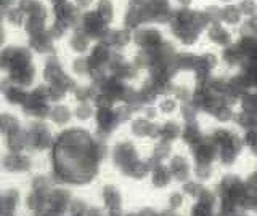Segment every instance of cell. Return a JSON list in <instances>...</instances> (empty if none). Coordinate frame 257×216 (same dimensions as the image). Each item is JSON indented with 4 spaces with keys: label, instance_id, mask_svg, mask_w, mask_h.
Here are the masks:
<instances>
[{
    "label": "cell",
    "instance_id": "cell-1",
    "mask_svg": "<svg viewBox=\"0 0 257 216\" xmlns=\"http://www.w3.org/2000/svg\"><path fill=\"white\" fill-rule=\"evenodd\" d=\"M206 37L211 44H214L215 46L222 48L223 50H227L228 46L235 45L236 38H235V32H233V29L223 26L222 22H215V24H211L207 29H206Z\"/></svg>",
    "mask_w": 257,
    "mask_h": 216
},
{
    "label": "cell",
    "instance_id": "cell-2",
    "mask_svg": "<svg viewBox=\"0 0 257 216\" xmlns=\"http://www.w3.org/2000/svg\"><path fill=\"white\" fill-rule=\"evenodd\" d=\"M112 160H114V165L117 168H120L122 172H125L127 168L134 165L135 162H139V158H137V150L131 142H120L114 149Z\"/></svg>",
    "mask_w": 257,
    "mask_h": 216
},
{
    "label": "cell",
    "instance_id": "cell-3",
    "mask_svg": "<svg viewBox=\"0 0 257 216\" xmlns=\"http://www.w3.org/2000/svg\"><path fill=\"white\" fill-rule=\"evenodd\" d=\"M134 40L142 50H150V48H156L163 44V34L155 28L137 29L134 34Z\"/></svg>",
    "mask_w": 257,
    "mask_h": 216
},
{
    "label": "cell",
    "instance_id": "cell-4",
    "mask_svg": "<svg viewBox=\"0 0 257 216\" xmlns=\"http://www.w3.org/2000/svg\"><path fill=\"white\" fill-rule=\"evenodd\" d=\"M244 21V16L241 14L238 4H227L220 6V22L230 29H236Z\"/></svg>",
    "mask_w": 257,
    "mask_h": 216
},
{
    "label": "cell",
    "instance_id": "cell-5",
    "mask_svg": "<svg viewBox=\"0 0 257 216\" xmlns=\"http://www.w3.org/2000/svg\"><path fill=\"white\" fill-rule=\"evenodd\" d=\"M169 172H171V174L174 176V178H177L182 182H188L191 178V166L187 162V158L180 157V156H177L171 160Z\"/></svg>",
    "mask_w": 257,
    "mask_h": 216
},
{
    "label": "cell",
    "instance_id": "cell-6",
    "mask_svg": "<svg viewBox=\"0 0 257 216\" xmlns=\"http://www.w3.org/2000/svg\"><path fill=\"white\" fill-rule=\"evenodd\" d=\"M29 158L24 157L21 154H12L7 156L4 160V165H5V170L8 172H26L29 170Z\"/></svg>",
    "mask_w": 257,
    "mask_h": 216
},
{
    "label": "cell",
    "instance_id": "cell-7",
    "mask_svg": "<svg viewBox=\"0 0 257 216\" xmlns=\"http://www.w3.org/2000/svg\"><path fill=\"white\" fill-rule=\"evenodd\" d=\"M29 45L39 53H48L53 50V38L48 32H44V34L39 36H31Z\"/></svg>",
    "mask_w": 257,
    "mask_h": 216
},
{
    "label": "cell",
    "instance_id": "cell-8",
    "mask_svg": "<svg viewBox=\"0 0 257 216\" xmlns=\"http://www.w3.org/2000/svg\"><path fill=\"white\" fill-rule=\"evenodd\" d=\"M103 200L104 205L109 212H119L120 208V194L117 188L114 186H106L103 189Z\"/></svg>",
    "mask_w": 257,
    "mask_h": 216
},
{
    "label": "cell",
    "instance_id": "cell-9",
    "mask_svg": "<svg viewBox=\"0 0 257 216\" xmlns=\"http://www.w3.org/2000/svg\"><path fill=\"white\" fill-rule=\"evenodd\" d=\"M63 74V69H61V64L60 61L55 58V56H52V58L47 60V64H45V69H44V76L45 78L48 80L50 84L56 82Z\"/></svg>",
    "mask_w": 257,
    "mask_h": 216
},
{
    "label": "cell",
    "instance_id": "cell-10",
    "mask_svg": "<svg viewBox=\"0 0 257 216\" xmlns=\"http://www.w3.org/2000/svg\"><path fill=\"white\" fill-rule=\"evenodd\" d=\"M238 37H254L257 38V13L244 18V21L241 22V26L236 30Z\"/></svg>",
    "mask_w": 257,
    "mask_h": 216
},
{
    "label": "cell",
    "instance_id": "cell-11",
    "mask_svg": "<svg viewBox=\"0 0 257 216\" xmlns=\"http://www.w3.org/2000/svg\"><path fill=\"white\" fill-rule=\"evenodd\" d=\"M241 142H243V149L257 157V130H246L241 133Z\"/></svg>",
    "mask_w": 257,
    "mask_h": 216
},
{
    "label": "cell",
    "instance_id": "cell-12",
    "mask_svg": "<svg viewBox=\"0 0 257 216\" xmlns=\"http://www.w3.org/2000/svg\"><path fill=\"white\" fill-rule=\"evenodd\" d=\"M88 38L87 37V34L85 32H82V30H76L74 34H72V37H71V48L74 50L76 53H84L87 48H88Z\"/></svg>",
    "mask_w": 257,
    "mask_h": 216
},
{
    "label": "cell",
    "instance_id": "cell-13",
    "mask_svg": "<svg viewBox=\"0 0 257 216\" xmlns=\"http://www.w3.org/2000/svg\"><path fill=\"white\" fill-rule=\"evenodd\" d=\"M182 128L179 126V124L175 122H167L161 126V140H164L167 142L174 141L175 138H179V134H182Z\"/></svg>",
    "mask_w": 257,
    "mask_h": 216
},
{
    "label": "cell",
    "instance_id": "cell-14",
    "mask_svg": "<svg viewBox=\"0 0 257 216\" xmlns=\"http://www.w3.org/2000/svg\"><path fill=\"white\" fill-rule=\"evenodd\" d=\"M171 172L167 170V168H164L163 165L161 166H158V168H155L153 170V184H155L156 188H164V186H167L169 182H171Z\"/></svg>",
    "mask_w": 257,
    "mask_h": 216
},
{
    "label": "cell",
    "instance_id": "cell-15",
    "mask_svg": "<svg viewBox=\"0 0 257 216\" xmlns=\"http://www.w3.org/2000/svg\"><path fill=\"white\" fill-rule=\"evenodd\" d=\"M24 28L29 32V36H39L47 32L45 29V21L40 18H34V16H28L26 22H24Z\"/></svg>",
    "mask_w": 257,
    "mask_h": 216
},
{
    "label": "cell",
    "instance_id": "cell-16",
    "mask_svg": "<svg viewBox=\"0 0 257 216\" xmlns=\"http://www.w3.org/2000/svg\"><path fill=\"white\" fill-rule=\"evenodd\" d=\"M16 202H18V190L16 189H10L8 192H5L4 197H2V210L4 214L7 213H13Z\"/></svg>",
    "mask_w": 257,
    "mask_h": 216
},
{
    "label": "cell",
    "instance_id": "cell-17",
    "mask_svg": "<svg viewBox=\"0 0 257 216\" xmlns=\"http://www.w3.org/2000/svg\"><path fill=\"white\" fill-rule=\"evenodd\" d=\"M193 174H195V178L198 182H206L212 178L214 174V166L212 165H195L193 166Z\"/></svg>",
    "mask_w": 257,
    "mask_h": 216
},
{
    "label": "cell",
    "instance_id": "cell-18",
    "mask_svg": "<svg viewBox=\"0 0 257 216\" xmlns=\"http://www.w3.org/2000/svg\"><path fill=\"white\" fill-rule=\"evenodd\" d=\"M50 118L53 120L55 124L58 125H64L69 122L71 114H69V109L64 108V106H55L50 112Z\"/></svg>",
    "mask_w": 257,
    "mask_h": 216
},
{
    "label": "cell",
    "instance_id": "cell-19",
    "mask_svg": "<svg viewBox=\"0 0 257 216\" xmlns=\"http://www.w3.org/2000/svg\"><path fill=\"white\" fill-rule=\"evenodd\" d=\"M96 14L100 16V20L106 24H108L112 21V16H114V10H112V4H109V2H100L98 4V6H96Z\"/></svg>",
    "mask_w": 257,
    "mask_h": 216
},
{
    "label": "cell",
    "instance_id": "cell-20",
    "mask_svg": "<svg viewBox=\"0 0 257 216\" xmlns=\"http://www.w3.org/2000/svg\"><path fill=\"white\" fill-rule=\"evenodd\" d=\"M21 130L20 128V124L18 120H16L15 117H10L8 114H4L2 116V132L8 136H12L15 133H18Z\"/></svg>",
    "mask_w": 257,
    "mask_h": 216
},
{
    "label": "cell",
    "instance_id": "cell-21",
    "mask_svg": "<svg viewBox=\"0 0 257 216\" xmlns=\"http://www.w3.org/2000/svg\"><path fill=\"white\" fill-rule=\"evenodd\" d=\"M204 189H206V188H204L201 182H198V181L190 180L188 182H183V190H185V194H188L190 197L196 198V200L201 197V194H203V190H204Z\"/></svg>",
    "mask_w": 257,
    "mask_h": 216
},
{
    "label": "cell",
    "instance_id": "cell-22",
    "mask_svg": "<svg viewBox=\"0 0 257 216\" xmlns=\"http://www.w3.org/2000/svg\"><path fill=\"white\" fill-rule=\"evenodd\" d=\"M69 22L68 21H60V20H55V22L52 24L50 30H48V34L52 36V38H60L63 37L66 32L69 30Z\"/></svg>",
    "mask_w": 257,
    "mask_h": 216
},
{
    "label": "cell",
    "instance_id": "cell-23",
    "mask_svg": "<svg viewBox=\"0 0 257 216\" xmlns=\"http://www.w3.org/2000/svg\"><path fill=\"white\" fill-rule=\"evenodd\" d=\"M151 128H153V124H150L147 118H139L132 124V132L137 136H150Z\"/></svg>",
    "mask_w": 257,
    "mask_h": 216
},
{
    "label": "cell",
    "instance_id": "cell-24",
    "mask_svg": "<svg viewBox=\"0 0 257 216\" xmlns=\"http://www.w3.org/2000/svg\"><path fill=\"white\" fill-rule=\"evenodd\" d=\"M5 18L8 20V22L15 24V26H21V24L26 22L28 16L24 14L20 8H12V10H8V13L5 14Z\"/></svg>",
    "mask_w": 257,
    "mask_h": 216
},
{
    "label": "cell",
    "instance_id": "cell-25",
    "mask_svg": "<svg viewBox=\"0 0 257 216\" xmlns=\"http://www.w3.org/2000/svg\"><path fill=\"white\" fill-rule=\"evenodd\" d=\"M76 96L80 102H87L90 100L96 98V93H95V88L93 86H79L76 90Z\"/></svg>",
    "mask_w": 257,
    "mask_h": 216
},
{
    "label": "cell",
    "instance_id": "cell-26",
    "mask_svg": "<svg viewBox=\"0 0 257 216\" xmlns=\"http://www.w3.org/2000/svg\"><path fill=\"white\" fill-rule=\"evenodd\" d=\"M238 8L241 14L244 16V18H249V16H252L257 13V4L255 2H251V0H244V2H238Z\"/></svg>",
    "mask_w": 257,
    "mask_h": 216
},
{
    "label": "cell",
    "instance_id": "cell-27",
    "mask_svg": "<svg viewBox=\"0 0 257 216\" xmlns=\"http://www.w3.org/2000/svg\"><path fill=\"white\" fill-rule=\"evenodd\" d=\"M76 116L79 117V118H82V120H85V118H88L92 116V108H90V104L88 102H80L79 106L76 108Z\"/></svg>",
    "mask_w": 257,
    "mask_h": 216
},
{
    "label": "cell",
    "instance_id": "cell-28",
    "mask_svg": "<svg viewBox=\"0 0 257 216\" xmlns=\"http://www.w3.org/2000/svg\"><path fill=\"white\" fill-rule=\"evenodd\" d=\"M69 208H71V213L72 214H84L87 212V205L84 200H72V202L69 204Z\"/></svg>",
    "mask_w": 257,
    "mask_h": 216
},
{
    "label": "cell",
    "instance_id": "cell-29",
    "mask_svg": "<svg viewBox=\"0 0 257 216\" xmlns=\"http://www.w3.org/2000/svg\"><path fill=\"white\" fill-rule=\"evenodd\" d=\"M72 69H74V72H77V74H85V72H88L87 60H76L74 64H72Z\"/></svg>",
    "mask_w": 257,
    "mask_h": 216
},
{
    "label": "cell",
    "instance_id": "cell-30",
    "mask_svg": "<svg viewBox=\"0 0 257 216\" xmlns=\"http://www.w3.org/2000/svg\"><path fill=\"white\" fill-rule=\"evenodd\" d=\"M169 204H171L172 210L182 206V204H183V196L180 194V192H175V194H172L171 197H169Z\"/></svg>",
    "mask_w": 257,
    "mask_h": 216
},
{
    "label": "cell",
    "instance_id": "cell-31",
    "mask_svg": "<svg viewBox=\"0 0 257 216\" xmlns=\"http://www.w3.org/2000/svg\"><path fill=\"white\" fill-rule=\"evenodd\" d=\"M175 101L174 100H171V98H167V100H164L163 102H161V110H164V112H172L174 109H175Z\"/></svg>",
    "mask_w": 257,
    "mask_h": 216
},
{
    "label": "cell",
    "instance_id": "cell-32",
    "mask_svg": "<svg viewBox=\"0 0 257 216\" xmlns=\"http://www.w3.org/2000/svg\"><path fill=\"white\" fill-rule=\"evenodd\" d=\"M84 216H103V214H101V212L98 210V208H90V210L87 208V212L84 213Z\"/></svg>",
    "mask_w": 257,
    "mask_h": 216
},
{
    "label": "cell",
    "instance_id": "cell-33",
    "mask_svg": "<svg viewBox=\"0 0 257 216\" xmlns=\"http://www.w3.org/2000/svg\"><path fill=\"white\" fill-rule=\"evenodd\" d=\"M145 114H147V120L148 118H155L156 117V109L155 108H147V109H145Z\"/></svg>",
    "mask_w": 257,
    "mask_h": 216
}]
</instances>
